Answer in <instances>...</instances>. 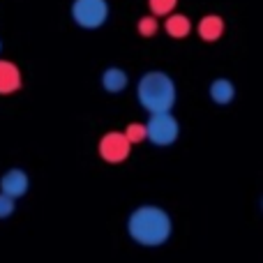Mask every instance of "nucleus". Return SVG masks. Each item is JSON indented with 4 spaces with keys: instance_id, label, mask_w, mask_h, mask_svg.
<instances>
[{
    "instance_id": "dca6fc26",
    "label": "nucleus",
    "mask_w": 263,
    "mask_h": 263,
    "mask_svg": "<svg viewBox=\"0 0 263 263\" xmlns=\"http://www.w3.org/2000/svg\"><path fill=\"white\" fill-rule=\"evenodd\" d=\"M0 51H3V42H0Z\"/></svg>"
},
{
    "instance_id": "39448f33",
    "label": "nucleus",
    "mask_w": 263,
    "mask_h": 263,
    "mask_svg": "<svg viewBox=\"0 0 263 263\" xmlns=\"http://www.w3.org/2000/svg\"><path fill=\"white\" fill-rule=\"evenodd\" d=\"M129 150H132V145H129V141L125 139L123 132H109V134H104L100 141V155H102V159L109 164L125 162V159L129 157Z\"/></svg>"
},
{
    "instance_id": "20e7f679",
    "label": "nucleus",
    "mask_w": 263,
    "mask_h": 263,
    "mask_svg": "<svg viewBox=\"0 0 263 263\" xmlns=\"http://www.w3.org/2000/svg\"><path fill=\"white\" fill-rule=\"evenodd\" d=\"M109 18V3L106 0H74L72 3V21L79 28L95 30L102 28Z\"/></svg>"
},
{
    "instance_id": "4468645a",
    "label": "nucleus",
    "mask_w": 263,
    "mask_h": 263,
    "mask_svg": "<svg viewBox=\"0 0 263 263\" xmlns=\"http://www.w3.org/2000/svg\"><path fill=\"white\" fill-rule=\"evenodd\" d=\"M157 28H159V23H157V18H155V16H143L139 21L141 37H153L155 32H157Z\"/></svg>"
},
{
    "instance_id": "9d476101",
    "label": "nucleus",
    "mask_w": 263,
    "mask_h": 263,
    "mask_svg": "<svg viewBox=\"0 0 263 263\" xmlns=\"http://www.w3.org/2000/svg\"><path fill=\"white\" fill-rule=\"evenodd\" d=\"M208 92H210V100H213L215 104L227 106V104H231L233 97H236V86H233L229 79H215V81L210 83Z\"/></svg>"
},
{
    "instance_id": "0eeeda50",
    "label": "nucleus",
    "mask_w": 263,
    "mask_h": 263,
    "mask_svg": "<svg viewBox=\"0 0 263 263\" xmlns=\"http://www.w3.org/2000/svg\"><path fill=\"white\" fill-rule=\"evenodd\" d=\"M21 88V72L12 60H0V95H14Z\"/></svg>"
},
{
    "instance_id": "7ed1b4c3",
    "label": "nucleus",
    "mask_w": 263,
    "mask_h": 263,
    "mask_svg": "<svg viewBox=\"0 0 263 263\" xmlns=\"http://www.w3.org/2000/svg\"><path fill=\"white\" fill-rule=\"evenodd\" d=\"M180 136V125L178 120L168 114H153L145 123V141H150L157 148H166V145H173Z\"/></svg>"
},
{
    "instance_id": "1a4fd4ad",
    "label": "nucleus",
    "mask_w": 263,
    "mask_h": 263,
    "mask_svg": "<svg viewBox=\"0 0 263 263\" xmlns=\"http://www.w3.org/2000/svg\"><path fill=\"white\" fill-rule=\"evenodd\" d=\"M196 30H199V37L203 42H217L224 32V21H222V16H217V14H208V16H203L199 21Z\"/></svg>"
},
{
    "instance_id": "6e6552de",
    "label": "nucleus",
    "mask_w": 263,
    "mask_h": 263,
    "mask_svg": "<svg viewBox=\"0 0 263 263\" xmlns=\"http://www.w3.org/2000/svg\"><path fill=\"white\" fill-rule=\"evenodd\" d=\"M127 83H129L127 72L120 67H109L102 74V88H104L109 95H120V92L127 88Z\"/></svg>"
},
{
    "instance_id": "f8f14e48",
    "label": "nucleus",
    "mask_w": 263,
    "mask_h": 263,
    "mask_svg": "<svg viewBox=\"0 0 263 263\" xmlns=\"http://www.w3.org/2000/svg\"><path fill=\"white\" fill-rule=\"evenodd\" d=\"M178 0H148V7L155 16H166V14H173Z\"/></svg>"
},
{
    "instance_id": "423d86ee",
    "label": "nucleus",
    "mask_w": 263,
    "mask_h": 263,
    "mask_svg": "<svg viewBox=\"0 0 263 263\" xmlns=\"http://www.w3.org/2000/svg\"><path fill=\"white\" fill-rule=\"evenodd\" d=\"M28 187H30V178H28V173L23 168H9L0 178V194L9 196L14 201L26 196Z\"/></svg>"
},
{
    "instance_id": "f03ea898",
    "label": "nucleus",
    "mask_w": 263,
    "mask_h": 263,
    "mask_svg": "<svg viewBox=\"0 0 263 263\" xmlns=\"http://www.w3.org/2000/svg\"><path fill=\"white\" fill-rule=\"evenodd\" d=\"M136 97H139V104L153 114H168L176 104V81L168 77L166 72H159V69H153V72H145L143 77L136 83Z\"/></svg>"
},
{
    "instance_id": "f257e3e1",
    "label": "nucleus",
    "mask_w": 263,
    "mask_h": 263,
    "mask_svg": "<svg viewBox=\"0 0 263 263\" xmlns=\"http://www.w3.org/2000/svg\"><path fill=\"white\" fill-rule=\"evenodd\" d=\"M127 233L143 247H159L171 238L173 219L159 205H139L127 219Z\"/></svg>"
},
{
    "instance_id": "ddd939ff",
    "label": "nucleus",
    "mask_w": 263,
    "mask_h": 263,
    "mask_svg": "<svg viewBox=\"0 0 263 263\" xmlns=\"http://www.w3.org/2000/svg\"><path fill=\"white\" fill-rule=\"evenodd\" d=\"M123 134H125V139L129 141V145H136V143H141V141H145V125L132 123V125H127V129H125Z\"/></svg>"
},
{
    "instance_id": "9b49d317",
    "label": "nucleus",
    "mask_w": 263,
    "mask_h": 263,
    "mask_svg": "<svg viewBox=\"0 0 263 263\" xmlns=\"http://www.w3.org/2000/svg\"><path fill=\"white\" fill-rule=\"evenodd\" d=\"M164 30L173 37V40H182V37L190 35L192 30V21L185 16V14H171L164 23Z\"/></svg>"
},
{
    "instance_id": "2eb2a0df",
    "label": "nucleus",
    "mask_w": 263,
    "mask_h": 263,
    "mask_svg": "<svg viewBox=\"0 0 263 263\" xmlns=\"http://www.w3.org/2000/svg\"><path fill=\"white\" fill-rule=\"evenodd\" d=\"M14 208H16V203H14V199H9V196L0 194V219H7L14 215Z\"/></svg>"
}]
</instances>
